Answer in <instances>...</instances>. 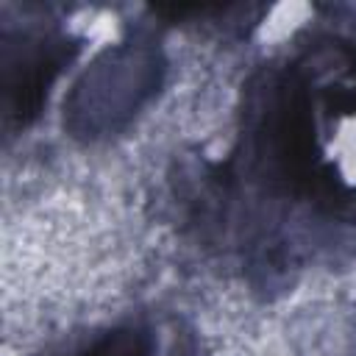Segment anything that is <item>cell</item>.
<instances>
[{
	"label": "cell",
	"instance_id": "obj_1",
	"mask_svg": "<svg viewBox=\"0 0 356 356\" xmlns=\"http://www.w3.org/2000/svg\"><path fill=\"white\" fill-rule=\"evenodd\" d=\"M75 44L67 36H39L22 44V53H6V120L28 125L36 120L50 83L72 58Z\"/></svg>",
	"mask_w": 356,
	"mask_h": 356
},
{
	"label": "cell",
	"instance_id": "obj_2",
	"mask_svg": "<svg viewBox=\"0 0 356 356\" xmlns=\"http://www.w3.org/2000/svg\"><path fill=\"white\" fill-rule=\"evenodd\" d=\"M153 337L142 325H120L100 334L89 348L75 356H150Z\"/></svg>",
	"mask_w": 356,
	"mask_h": 356
}]
</instances>
